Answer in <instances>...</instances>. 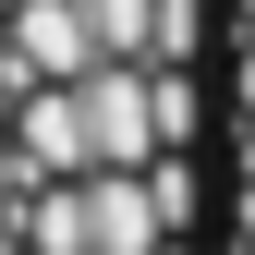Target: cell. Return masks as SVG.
<instances>
[{
    "instance_id": "cell-1",
    "label": "cell",
    "mask_w": 255,
    "mask_h": 255,
    "mask_svg": "<svg viewBox=\"0 0 255 255\" xmlns=\"http://www.w3.org/2000/svg\"><path fill=\"white\" fill-rule=\"evenodd\" d=\"M231 110L255 122V37H243V61H231Z\"/></svg>"
},
{
    "instance_id": "cell-2",
    "label": "cell",
    "mask_w": 255,
    "mask_h": 255,
    "mask_svg": "<svg viewBox=\"0 0 255 255\" xmlns=\"http://www.w3.org/2000/svg\"><path fill=\"white\" fill-rule=\"evenodd\" d=\"M231 12H243V37H255V0H231Z\"/></svg>"
},
{
    "instance_id": "cell-3",
    "label": "cell",
    "mask_w": 255,
    "mask_h": 255,
    "mask_svg": "<svg viewBox=\"0 0 255 255\" xmlns=\"http://www.w3.org/2000/svg\"><path fill=\"white\" fill-rule=\"evenodd\" d=\"M243 255H255V243H243Z\"/></svg>"
}]
</instances>
